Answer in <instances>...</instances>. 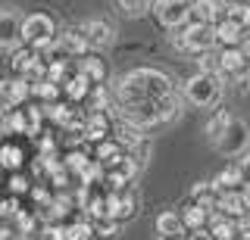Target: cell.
Wrapping results in <instances>:
<instances>
[{
    "instance_id": "obj_1",
    "label": "cell",
    "mask_w": 250,
    "mask_h": 240,
    "mask_svg": "<svg viewBox=\"0 0 250 240\" xmlns=\"http://www.w3.org/2000/svg\"><path fill=\"white\" fill-rule=\"evenodd\" d=\"M116 110L122 119L135 122L138 128H156L182 115V94L163 69L138 66L125 72L113 84Z\"/></svg>"
},
{
    "instance_id": "obj_2",
    "label": "cell",
    "mask_w": 250,
    "mask_h": 240,
    "mask_svg": "<svg viewBox=\"0 0 250 240\" xmlns=\"http://www.w3.org/2000/svg\"><path fill=\"white\" fill-rule=\"evenodd\" d=\"M225 78L219 72H207V69H200L197 75H191V78L185 81V100L194 106H200V110H213V106L222 100V91H225Z\"/></svg>"
},
{
    "instance_id": "obj_3",
    "label": "cell",
    "mask_w": 250,
    "mask_h": 240,
    "mask_svg": "<svg viewBox=\"0 0 250 240\" xmlns=\"http://www.w3.org/2000/svg\"><path fill=\"white\" fill-rule=\"evenodd\" d=\"M172 44L185 53H197V56H207L219 47V37H216V25L209 22H188L185 28L172 32Z\"/></svg>"
},
{
    "instance_id": "obj_4",
    "label": "cell",
    "mask_w": 250,
    "mask_h": 240,
    "mask_svg": "<svg viewBox=\"0 0 250 240\" xmlns=\"http://www.w3.org/2000/svg\"><path fill=\"white\" fill-rule=\"evenodd\" d=\"M57 41H60V28L47 13H31V16H25V25H22V44L25 47L41 53Z\"/></svg>"
},
{
    "instance_id": "obj_5",
    "label": "cell",
    "mask_w": 250,
    "mask_h": 240,
    "mask_svg": "<svg viewBox=\"0 0 250 240\" xmlns=\"http://www.w3.org/2000/svg\"><path fill=\"white\" fill-rule=\"evenodd\" d=\"M191 3L194 0H153V16L160 19L163 28L178 32L191 22Z\"/></svg>"
},
{
    "instance_id": "obj_6",
    "label": "cell",
    "mask_w": 250,
    "mask_h": 240,
    "mask_svg": "<svg viewBox=\"0 0 250 240\" xmlns=\"http://www.w3.org/2000/svg\"><path fill=\"white\" fill-rule=\"evenodd\" d=\"M222 156H244L250 150V128L244 119H231V125L225 128V134L213 144Z\"/></svg>"
},
{
    "instance_id": "obj_7",
    "label": "cell",
    "mask_w": 250,
    "mask_h": 240,
    "mask_svg": "<svg viewBox=\"0 0 250 240\" xmlns=\"http://www.w3.org/2000/svg\"><path fill=\"white\" fill-rule=\"evenodd\" d=\"M109 215L116 222H131L138 215V190L131 184L125 187H109Z\"/></svg>"
},
{
    "instance_id": "obj_8",
    "label": "cell",
    "mask_w": 250,
    "mask_h": 240,
    "mask_svg": "<svg viewBox=\"0 0 250 240\" xmlns=\"http://www.w3.org/2000/svg\"><path fill=\"white\" fill-rule=\"evenodd\" d=\"M22 25H25V16H19L13 6H6L3 16H0V44H3L6 56H13V53L19 50V44H22Z\"/></svg>"
},
{
    "instance_id": "obj_9",
    "label": "cell",
    "mask_w": 250,
    "mask_h": 240,
    "mask_svg": "<svg viewBox=\"0 0 250 240\" xmlns=\"http://www.w3.org/2000/svg\"><path fill=\"white\" fill-rule=\"evenodd\" d=\"M250 69V59L241 47H219V75L222 78H241Z\"/></svg>"
},
{
    "instance_id": "obj_10",
    "label": "cell",
    "mask_w": 250,
    "mask_h": 240,
    "mask_svg": "<svg viewBox=\"0 0 250 240\" xmlns=\"http://www.w3.org/2000/svg\"><path fill=\"white\" fill-rule=\"evenodd\" d=\"M113 112H88V122L82 125V134L94 144H104L113 137Z\"/></svg>"
},
{
    "instance_id": "obj_11",
    "label": "cell",
    "mask_w": 250,
    "mask_h": 240,
    "mask_svg": "<svg viewBox=\"0 0 250 240\" xmlns=\"http://www.w3.org/2000/svg\"><path fill=\"white\" fill-rule=\"evenodd\" d=\"M28 94H31V81L22 78V75H10V78L3 81V110L10 112L16 106H25Z\"/></svg>"
},
{
    "instance_id": "obj_12",
    "label": "cell",
    "mask_w": 250,
    "mask_h": 240,
    "mask_svg": "<svg viewBox=\"0 0 250 240\" xmlns=\"http://www.w3.org/2000/svg\"><path fill=\"white\" fill-rule=\"evenodd\" d=\"M82 32L84 37H88V47L91 50H104L113 44V25H109L106 19H88V22H82Z\"/></svg>"
},
{
    "instance_id": "obj_13",
    "label": "cell",
    "mask_w": 250,
    "mask_h": 240,
    "mask_svg": "<svg viewBox=\"0 0 250 240\" xmlns=\"http://www.w3.org/2000/svg\"><path fill=\"white\" fill-rule=\"evenodd\" d=\"M156 234L163 240H172V237H188V228L182 222V212L178 209H166V212L156 215Z\"/></svg>"
},
{
    "instance_id": "obj_14",
    "label": "cell",
    "mask_w": 250,
    "mask_h": 240,
    "mask_svg": "<svg viewBox=\"0 0 250 240\" xmlns=\"http://www.w3.org/2000/svg\"><path fill=\"white\" fill-rule=\"evenodd\" d=\"M78 72H82L84 78L94 84V88H104L109 69H106V59H100L97 53H84V56L78 59Z\"/></svg>"
},
{
    "instance_id": "obj_15",
    "label": "cell",
    "mask_w": 250,
    "mask_h": 240,
    "mask_svg": "<svg viewBox=\"0 0 250 240\" xmlns=\"http://www.w3.org/2000/svg\"><path fill=\"white\" fill-rule=\"evenodd\" d=\"M216 212L219 215H229V219H241V215H247V200L241 190H222L219 193V203H216Z\"/></svg>"
},
{
    "instance_id": "obj_16",
    "label": "cell",
    "mask_w": 250,
    "mask_h": 240,
    "mask_svg": "<svg viewBox=\"0 0 250 240\" xmlns=\"http://www.w3.org/2000/svg\"><path fill=\"white\" fill-rule=\"evenodd\" d=\"M182 222H185V228H188V234H194V231H203V228H209V219H213V212L209 209H203L200 203H185L182 209Z\"/></svg>"
},
{
    "instance_id": "obj_17",
    "label": "cell",
    "mask_w": 250,
    "mask_h": 240,
    "mask_svg": "<svg viewBox=\"0 0 250 240\" xmlns=\"http://www.w3.org/2000/svg\"><path fill=\"white\" fill-rule=\"evenodd\" d=\"M60 44H62V50H66L72 59H82L84 53L91 50V47H88V37H84V32H82V25L66 28V32L60 35Z\"/></svg>"
},
{
    "instance_id": "obj_18",
    "label": "cell",
    "mask_w": 250,
    "mask_h": 240,
    "mask_svg": "<svg viewBox=\"0 0 250 240\" xmlns=\"http://www.w3.org/2000/svg\"><path fill=\"white\" fill-rule=\"evenodd\" d=\"M207 231H209V237H213V240H238V219H229V215L213 212Z\"/></svg>"
},
{
    "instance_id": "obj_19",
    "label": "cell",
    "mask_w": 250,
    "mask_h": 240,
    "mask_svg": "<svg viewBox=\"0 0 250 240\" xmlns=\"http://www.w3.org/2000/svg\"><path fill=\"white\" fill-rule=\"evenodd\" d=\"M219 193H222V190L216 187V181H197L191 187V200H194V203H200L203 209H209V212H216Z\"/></svg>"
},
{
    "instance_id": "obj_20",
    "label": "cell",
    "mask_w": 250,
    "mask_h": 240,
    "mask_svg": "<svg viewBox=\"0 0 250 240\" xmlns=\"http://www.w3.org/2000/svg\"><path fill=\"white\" fill-rule=\"evenodd\" d=\"M222 3L225 0H194L191 3V22H209V25H216Z\"/></svg>"
},
{
    "instance_id": "obj_21",
    "label": "cell",
    "mask_w": 250,
    "mask_h": 240,
    "mask_svg": "<svg viewBox=\"0 0 250 240\" xmlns=\"http://www.w3.org/2000/svg\"><path fill=\"white\" fill-rule=\"evenodd\" d=\"M247 28L234 25V22H216V37H219V47H241Z\"/></svg>"
},
{
    "instance_id": "obj_22",
    "label": "cell",
    "mask_w": 250,
    "mask_h": 240,
    "mask_svg": "<svg viewBox=\"0 0 250 240\" xmlns=\"http://www.w3.org/2000/svg\"><path fill=\"white\" fill-rule=\"evenodd\" d=\"M91 91H94V84H91L88 78H84L82 72H78V75H72V78H69L66 84H62V94H66L69 100H75V103H84Z\"/></svg>"
},
{
    "instance_id": "obj_23",
    "label": "cell",
    "mask_w": 250,
    "mask_h": 240,
    "mask_svg": "<svg viewBox=\"0 0 250 240\" xmlns=\"http://www.w3.org/2000/svg\"><path fill=\"white\" fill-rule=\"evenodd\" d=\"M213 181H216L219 190H241V187H244V175H241L238 162H234V166H229V168H222V172H219Z\"/></svg>"
},
{
    "instance_id": "obj_24",
    "label": "cell",
    "mask_w": 250,
    "mask_h": 240,
    "mask_svg": "<svg viewBox=\"0 0 250 240\" xmlns=\"http://www.w3.org/2000/svg\"><path fill=\"white\" fill-rule=\"evenodd\" d=\"M231 119H234V115H231V112H225V110L213 112V119L207 122V137H209V144H216L219 137L225 134V128L231 125Z\"/></svg>"
},
{
    "instance_id": "obj_25",
    "label": "cell",
    "mask_w": 250,
    "mask_h": 240,
    "mask_svg": "<svg viewBox=\"0 0 250 240\" xmlns=\"http://www.w3.org/2000/svg\"><path fill=\"white\" fill-rule=\"evenodd\" d=\"M116 6H119L122 16H128V19H141L144 13H150V10H153V0H116Z\"/></svg>"
},
{
    "instance_id": "obj_26",
    "label": "cell",
    "mask_w": 250,
    "mask_h": 240,
    "mask_svg": "<svg viewBox=\"0 0 250 240\" xmlns=\"http://www.w3.org/2000/svg\"><path fill=\"white\" fill-rule=\"evenodd\" d=\"M66 224V240H91L94 237V224L91 219H78V222H62Z\"/></svg>"
},
{
    "instance_id": "obj_27",
    "label": "cell",
    "mask_w": 250,
    "mask_h": 240,
    "mask_svg": "<svg viewBox=\"0 0 250 240\" xmlns=\"http://www.w3.org/2000/svg\"><path fill=\"white\" fill-rule=\"evenodd\" d=\"M94 234H100V237H106V240H113V237H119V228H122V222H116L113 215H106V219H94Z\"/></svg>"
},
{
    "instance_id": "obj_28",
    "label": "cell",
    "mask_w": 250,
    "mask_h": 240,
    "mask_svg": "<svg viewBox=\"0 0 250 240\" xmlns=\"http://www.w3.org/2000/svg\"><path fill=\"white\" fill-rule=\"evenodd\" d=\"M3 166L10 168V172H19V168L25 166V150H19L16 144H6L3 147Z\"/></svg>"
},
{
    "instance_id": "obj_29",
    "label": "cell",
    "mask_w": 250,
    "mask_h": 240,
    "mask_svg": "<svg viewBox=\"0 0 250 240\" xmlns=\"http://www.w3.org/2000/svg\"><path fill=\"white\" fill-rule=\"evenodd\" d=\"M35 240H66V224H60V222L44 224V228H41V234H38Z\"/></svg>"
},
{
    "instance_id": "obj_30",
    "label": "cell",
    "mask_w": 250,
    "mask_h": 240,
    "mask_svg": "<svg viewBox=\"0 0 250 240\" xmlns=\"http://www.w3.org/2000/svg\"><path fill=\"white\" fill-rule=\"evenodd\" d=\"M10 190H13V197H19V193H31V190H35V184H31L25 175L16 172V175L10 178Z\"/></svg>"
},
{
    "instance_id": "obj_31",
    "label": "cell",
    "mask_w": 250,
    "mask_h": 240,
    "mask_svg": "<svg viewBox=\"0 0 250 240\" xmlns=\"http://www.w3.org/2000/svg\"><path fill=\"white\" fill-rule=\"evenodd\" d=\"M238 240H250V212L238 219Z\"/></svg>"
},
{
    "instance_id": "obj_32",
    "label": "cell",
    "mask_w": 250,
    "mask_h": 240,
    "mask_svg": "<svg viewBox=\"0 0 250 240\" xmlns=\"http://www.w3.org/2000/svg\"><path fill=\"white\" fill-rule=\"evenodd\" d=\"M238 168H241V175H244V184L250 181V150L244 153V156H238Z\"/></svg>"
},
{
    "instance_id": "obj_33",
    "label": "cell",
    "mask_w": 250,
    "mask_h": 240,
    "mask_svg": "<svg viewBox=\"0 0 250 240\" xmlns=\"http://www.w3.org/2000/svg\"><path fill=\"white\" fill-rule=\"evenodd\" d=\"M241 193H244V200H247V209H250V181L244 184V187H241Z\"/></svg>"
},
{
    "instance_id": "obj_34",
    "label": "cell",
    "mask_w": 250,
    "mask_h": 240,
    "mask_svg": "<svg viewBox=\"0 0 250 240\" xmlns=\"http://www.w3.org/2000/svg\"><path fill=\"white\" fill-rule=\"evenodd\" d=\"M172 240H191V234H188V237H172Z\"/></svg>"
}]
</instances>
